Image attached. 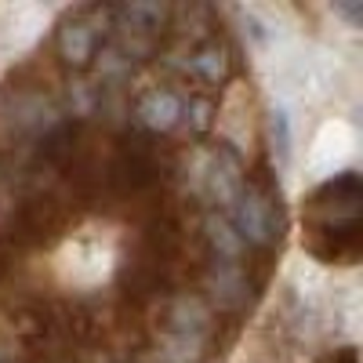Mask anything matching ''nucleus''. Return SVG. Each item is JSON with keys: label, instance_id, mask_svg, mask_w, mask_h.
<instances>
[{"label": "nucleus", "instance_id": "1a4fd4ad", "mask_svg": "<svg viewBox=\"0 0 363 363\" xmlns=\"http://www.w3.org/2000/svg\"><path fill=\"white\" fill-rule=\"evenodd\" d=\"M323 363H359V356H356V349H338V352H330Z\"/></svg>", "mask_w": 363, "mask_h": 363}, {"label": "nucleus", "instance_id": "39448f33", "mask_svg": "<svg viewBox=\"0 0 363 363\" xmlns=\"http://www.w3.org/2000/svg\"><path fill=\"white\" fill-rule=\"evenodd\" d=\"M135 113L142 120L145 135H167V131H174L182 124V99L174 95V91H167V87H153V91H145V95L138 99Z\"/></svg>", "mask_w": 363, "mask_h": 363}, {"label": "nucleus", "instance_id": "20e7f679", "mask_svg": "<svg viewBox=\"0 0 363 363\" xmlns=\"http://www.w3.org/2000/svg\"><path fill=\"white\" fill-rule=\"evenodd\" d=\"M55 44H58V58H62L66 66H73V69L91 66V58H95V51H99V26L91 22V11L66 18Z\"/></svg>", "mask_w": 363, "mask_h": 363}, {"label": "nucleus", "instance_id": "7ed1b4c3", "mask_svg": "<svg viewBox=\"0 0 363 363\" xmlns=\"http://www.w3.org/2000/svg\"><path fill=\"white\" fill-rule=\"evenodd\" d=\"M164 174V153L153 135H128L109 160V186L116 193H145Z\"/></svg>", "mask_w": 363, "mask_h": 363}, {"label": "nucleus", "instance_id": "423d86ee", "mask_svg": "<svg viewBox=\"0 0 363 363\" xmlns=\"http://www.w3.org/2000/svg\"><path fill=\"white\" fill-rule=\"evenodd\" d=\"M186 69H189L196 80H203V84H222V80L229 77V51H225L218 40H207L203 48H196V51L189 55Z\"/></svg>", "mask_w": 363, "mask_h": 363}, {"label": "nucleus", "instance_id": "6e6552de", "mask_svg": "<svg viewBox=\"0 0 363 363\" xmlns=\"http://www.w3.org/2000/svg\"><path fill=\"white\" fill-rule=\"evenodd\" d=\"M182 120L189 124L193 135H207L211 124H215V102L203 99V95H196V99H189V102H182Z\"/></svg>", "mask_w": 363, "mask_h": 363}, {"label": "nucleus", "instance_id": "f03ea898", "mask_svg": "<svg viewBox=\"0 0 363 363\" xmlns=\"http://www.w3.org/2000/svg\"><path fill=\"white\" fill-rule=\"evenodd\" d=\"M233 229L244 240V247H269L280 240L284 229V215H280V189H272V182H255L244 186V193L233 203Z\"/></svg>", "mask_w": 363, "mask_h": 363}, {"label": "nucleus", "instance_id": "0eeeda50", "mask_svg": "<svg viewBox=\"0 0 363 363\" xmlns=\"http://www.w3.org/2000/svg\"><path fill=\"white\" fill-rule=\"evenodd\" d=\"M120 18V29H128V33H157L167 18V8L160 4H131V8H116L109 11Z\"/></svg>", "mask_w": 363, "mask_h": 363}, {"label": "nucleus", "instance_id": "f257e3e1", "mask_svg": "<svg viewBox=\"0 0 363 363\" xmlns=\"http://www.w3.org/2000/svg\"><path fill=\"white\" fill-rule=\"evenodd\" d=\"M359 174L342 171L306 200L309 251L323 262L352 265L359 258Z\"/></svg>", "mask_w": 363, "mask_h": 363}]
</instances>
